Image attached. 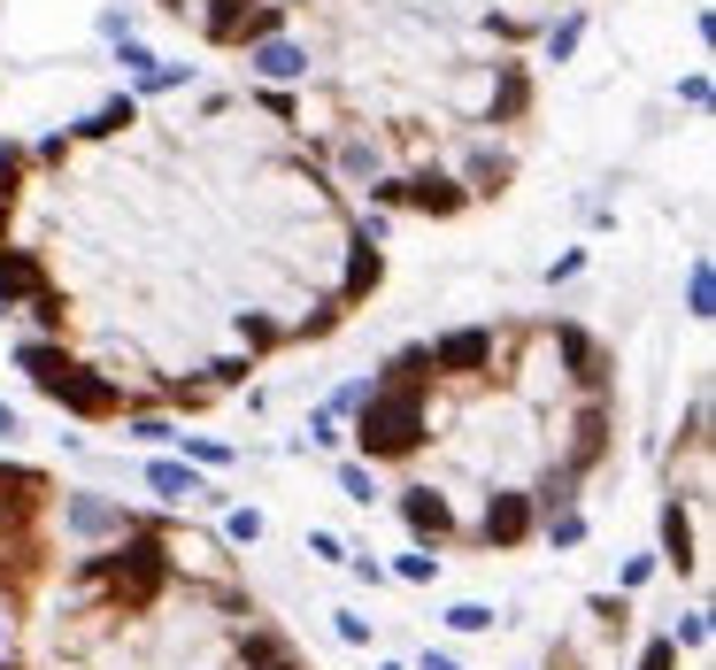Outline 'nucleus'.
Masks as SVG:
<instances>
[{
  "instance_id": "obj_1",
  "label": "nucleus",
  "mask_w": 716,
  "mask_h": 670,
  "mask_svg": "<svg viewBox=\"0 0 716 670\" xmlns=\"http://www.w3.org/2000/svg\"><path fill=\"white\" fill-rule=\"evenodd\" d=\"M347 416H355V463L370 471H408L439 440V385L424 370V339L385 354L377 378H362V401Z\"/></svg>"
},
{
  "instance_id": "obj_2",
  "label": "nucleus",
  "mask_w": 716,
  "mask_h": 670,
  "mask_svg": "<svg viewBox=\"0 0 716 670\" xmlns=\"http://www.w3.org/2000/svg\"><path fill=\"white\" fill-rule=\"evenodd\" d=\"M15 370L31 378V393H46V401L70 409L77 424H116V416H132V393H124L93 354H77L70 339H15Z\"/></svg>"
},
{
  "instance_id": "obj_3",
  "label": "nucleus",
  "mask_w": 716,
  "mask_h": 670,
  "mask_svg": "<svg viewBox=\"0 0 716 670\" xmlns=\"http://www.w3.org/2000/svg\"><path fill=\"white\" fill-rule=\"evenodd\" d=\"M377 216H432V224H455V216H470V193L455 185V169L439 163V155H416V163H393L370 193H362Z\"/></svg>"
},
{
  "instance_id": "obj_4",
  "label": "nucleus",
  "mask_w": 716,
  "mask_h": 670,
  "mask_svg": "<svg viewBox=\"0 0 716 670\" xmlns=\"http://www.w3.org/2000/svg\"><path fill=\"white\" fill-rule=\"evenodd\" d=\"M539 539V508L525 486H486V516L463 524V547H486V555H517Z\"/></svg>"
},
{
  "instance_id": "obj_5",
  "label": "nucleus",
  "mask_w": 716,
  "mask_h": 670,
  "mask_svg": "<svg viewBox=\"0 0 716 670\" xmlns=\"http://www.w3.org/2000/svg\"><path fill=\"white\" fill-rule=\"evenodd\" d=\"M393 516H401V532L416 539V547H463V516H455V494L447 486H401L393 494Z\"/></svg>"
},
{
  "instance_id": "obj_6",
  "label": "nucleus",
  "mask_w": 716,
  "mask_h": 670,
  "mask_svg": "<svg viewBox=\"0 0 716 670\" xmlns=\"http://www.w3.org/2000/svg\"><path fill=\"white\" fill-rule=\"evenodd\" d=\"M247 70H255L262 85H309V78H317V47H309L301 31H270V39L247 47Z\"/></svg>"
},
{
  "instance_id": "obj_7",
  "label": "nucleus",
  "mask_w": 716,
  "mask_h": 670,
  "mask_svg": "<svg viewBox=\"0 0 716 670\" xmlns=\"http://www.w3.org/2000/svg\"><path fill=\"white\" fill-rule=\"evenodd\" d=\"M46 278H54V262H46L39 247H15V239H0V317H23V301H31Z\"/></svg>"
},
{
  "instance_id": "obj_8",
  "label": "nucleus",
  "mask_w": 716,
  "mask_h": 670,
  "mask_svg": "<svg viewBox=\"0 0 716 670\" xmlns=\"http://www.w3.org/2000/svg\"><path fill=\"white\" fill-rule=\"evenodd\" d=\"M147 486H155V494H163V502H224V486H208V478H200V471H185V463H170V455H155V463H147Z\"/></svg>"
},
{
  "instance_id": "obj_9",
  "label": "nucleus",
  "mask_w": 716,
  "mask_h": 670,
  "mask_svg": "<svg viewBox=\"0 0 716 670\" xmlns=\"http://www.w3.org/2000/svg\"><path fill=\"white\" fill-rule=\"evenodd\" d=\"M31 177H39V169H31V140H0V208H8V216L23 208Z\"/></svg>"
},
{
  "instance_id": "obj_10",
  "label": "nucleus",
  "mask_w": 716,
  "mask_h": 670,
  "mask_svg": "<svg viewBox=\"0 0 716 670\" xmlns=\"http://www.w3.org/2000/svg\"><path fill=\"white\" fill-rule=\"evenodd\" d=\"M193 78H200L193 62H163V54H155V62H147V70L132 78V93H139V101H163V93H185Z\"/></svg>"
},
{
  "instance_id": "obj_11",
  "label": "nucleus",
  "mask_w": 716,
  "mask_h": 670,
  "mask_svg": "<svg viewBox=\"0 0 716 670\" xmlns=\"http://www.w3.org/2000/svg\"><path fill=\"white\" fill-rule=\"evenodd\" d=\"M539 39H547V62H570V54L585 47V8H562V16H547V23H539Z\"/></svg>"
},
{
  "instance_id": "obj_12",
  "label": "nucleus",
  "mask_w": 716,
  "mask_h": 670,
  "mask_svg": "<svg viewBox=\"0 0 716 670\" xmlns=\"http://www.w3.org/2000/svg\"><path fill=\"white\" fill-rule=\"evenodd\" d=\"M686 317H694V324H709V317H716V270H709V255H694V270H686Z\"/></svg>"
},
{
  "instance_id": "obj_13",
  "label": "nucleus",
  "mask_w": 716,
  "mask_h": 670,
  "mask_svg": "<svg viewBox=\"0 0 716 670\" xmlns=\"http://www.w3.org/2000/svg\"><path fill=\"white\" fill-rule=\"evenodd\" d=\"M116 424H124V440H139V447H163V440H178L170 409H132V416H116Z\"/></svg>"
},
{
  "instance_id": "obj_14",
  "label": "nucleus",
  "mask_w": 716,
  "mask_h": 670,
  "mask_svg": "<svg viewBox=\"0 0 716 670\" xmlns=\"http://www.w3.org/2000/svg\"><path fill=\"white\" fill-rule=\"evenodd\" d=\"M585 532H593L585 508H547V516H539V539H547V547H585Z\"/></svg>"
},
{
  "instance_id": "obj_15",
  "label": "nucleus",
  "mask_w": 716,
  "mask_h": 670,
  "mask_svg": "<svg viewBox=\"0 0 716 670\" xmlns=\"http://www.w3.org/2000/svg\"><path fill=\"white\" fill-rule=\"evenodd\" d=\"M340 486H347V502H355V508H370V502H385V494H377V471H370V463H355V455H347V463H340Z\"/></svg>"
},
{
  "instance_id": "obj_16",
  "label": "nucleus",
  "mask_w": 716,
  "mask_h": 670,
  "mask_svg": "<svg viewBox=\"0 0 716 670\" xmlns=\"http://www.w3.org/2000/svg\"><path fill=\"white\" fill-rule=\"evenodd\" d=\"M262 532H270V516H262V508H231V516H224V539H231V547H255Z\"/></svg>"
},
{
  "instance_id": "obj_17",
  "label": "nucleus",
  "mask_w": 716,
  "mask_h": 670,
  "mask_svg": "<svg viewBox=\"0 0 716 670\" xmlns=\"http://www.w3.org/2000/svg\"><path fill=\"white\" fill-rule=\"evenodd\" d=\"M393 578H401V586H432V578H439V555H432V547H408V555L393 563Z\"/></svg>"
},
{
  "instance_id": "obj_18",
  "label": "nucleus",
  "mask_w": 716,
  "mask_h": 670,
  "mask_svg": "<svg viewBox=\"0 0 716 670\" xmlns=\"http://www.w3.org/2000/svg\"><path fill=\"white\" fill-rule=\"evenodd\" d=\"M447 632L478 640V632H494V609H486V601H455V609H447Z\"/></svg>"
},
{
  "instance_id": "obj_19",
  "label": "nucleus",
  "mask_w": 716,
  "mask_h": 670,
  "mask_svg": "<svg viewBox=\"0 0 716 670\" xmlns=\"http://www.w3.org/2000/svg\"><path fill=\"white\" fill-rule=\"evenodd\" d=\"M671 640H678V648H694V656H709V609H686V617L671 625Z\"/></svg>"
},
{
  "instance_id": "obj_20",
  "label": "nucleus",
  "mask_w": 716,
  "mask_h": 670,
  "mask_svg": "<svg viewBox=\"0 0 716 670\" xmlns=\"http://www.w3.org/2000/svg\"><path fill=\"white\" fill-rule=\"evenodd\" d=\"M178 440H185V455H193L200 471H231V447H224V440H200V432H178Z\"/></svg>"
},
{
  "instance_id": "obj_21",
  "label": "nucleus",
  "mask_w": 716,
  "mask_h": 670,
  "mask_svg": "<svg viewBox=\"0 0 716 670\" xmlns=\"http://www.w3.org/2000/svg\"><path fill=\"white\" fill-rule=\"evenodd\" d=\"M116 62H124V78H139V70H147V62H155V47H147V39H132V31H124V39H116Z\"/></svg>"
},
{
  "instance_id": "obj_22",
  "label": "nucleus",
  "mask_w": 716,
  "mask_h": 670,
  "mask_svg": "<svg viewBox=\"0 0 716 670\" xmlns=\"http://www.w3.org/2000/svg\"><path fill=\"white\" fill-rule=\"evenodd\" d=\"M309 555H317V563H347L355 547H347L340 532H324V524H317V532H309Z\"/></svg>"
},
{
  "instance_id": "obj_23",
  "label": "nucleus",
  "mask_w": 716,
  "mask_h": 670,
  "mask_svg": "<svg viewBox=\"0 0 716 670\" xmlns=\"http://www.w3.org/2000/svg\"><path fill=\"white\" fill-rule=\"evenodd\" d=\"M332 632H340L347 648H370V617H355V609H332Z\"/></svg>"
},
{
  "instance_id": "obj_24",
  "label": "nucleus",
  "mask_w": 716,
  "mask_h": 670,
  "mask_svg": "<svg viewBox=\"0 0 716 670\" xmlns=\"http://www.w3.org/2000/svg\"><path fill=\"white\" fill-rule=\"evenodd\" d=\"M655 570H663V563H655V555H632V563H624V578H616V594H640V586H647V578H655Z\"/></svg>"
},
{
  "instance_id": "obj_25",
  "label": "nucleus",
  "mask_w": 716,
  "mask_h": 670,
  "mask_svg": "<svg viewBox=\"0 0 716 670\" xmlns=\"http://www.w3.org/2000/svg\"><path fill=\"white\" fill-rule=\"evenodd\" d=\"M578 270H585V247H570V255H554V262H547V286H562V278H578Z\"/></svg>"
},
{
  "instance_id": "obj_26",
  "label": "nucleus",
  "mask_w": 716,
  "mask_h": 670,
  "mask_svg": "<svg viewBox=\"0 0 716 670\" xmlns=\"http://www.w3.org/2000/svg\"><path fill=\"white\" fill-rule=\"evenodd\" d=\"M678 101H686V109H709V70H694V78L678 85Z\"/></svg>"
},
{
  "instance_id": "obj_27",
  "label": "nucleus",
  "mask_w": 716,
  "mask_h": 670,
  "mask_svg": "<svg viewBox=\"0 0 716 670\" xmlns=\"http://www.w3.org/2000/svg\"><path fill=\"white\" fill-rule=\"evenodd\" d=\"M416 670H463V663H455L447 648H424V663H416Z\"/></svg>"
},
{
  "instance_id": "obj_28",
  "label": "nucleus",
  "mask_w": 716,
  "mask_h": 670,
  "mask_svg": "<svg viewBox=\"0 0 716 670\" xmlns=\"http://www.w3.org/2000/svg\"><path fill=\"white\" fill-rule=\"evenodd\" d=\"M15 432H23V416H15V409L0 401V440H15Z\"/></svg>"
},
{
  "instance_id": "obj_29",
  "label": "nucleus",
  "mask_w": 716,
  "mask_h": 670,
  "mask_svg": "<svg viewBox=\"0 0 716 670\" xmlns=\"http://www.w3.org/2000/svg\"><path fill=\"white\" fill-rule=\"evenodd\" d=\"M8 231H15V216H8V208H0V239H8Z\"/></svg>"
},
{
  "instance_id": "obj_30",
  "label": "nucleus",
  "mask_w": 716,
  "mask_h": 670,
  "mask_svg": "<svg viewBox=\"0 0 716 670\" xmlns=\"http://www.w3.org/2000/svg\"><path fill=\"white\" fill-rule=\"evenodd\" d=\"M377 670H408V663H377Z\"/></svg>"
},
{
  "instance_id": "obj_31",
  "label": "nucleus",
  "mask_w": 716,
  "mask_h": 670,
  "mask_svg": "<svg viewBox=\"0 0 716 670\" xmlns=\"http://www.w3.org/2000/svg\"><path fill=\"white\" fill-rule=\"evenodd\" d=\"M562 8H585V0H562Z\"/></svg>"
}]
</instances>
